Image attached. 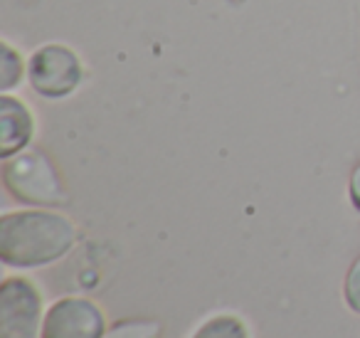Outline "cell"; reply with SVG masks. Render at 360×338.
Segmentation results:
<instances>
[{"mask_svg": "<svg viewBox=\"0 0 360 338\" xmlns=\"http://www.w3.org/2000/svg\"><path fill=\"white\" fill-rule=\"evenodd\" d=\"M27 80V60L8 37L0 40V94H11Z\"/></svg>", "mask_w": 360, "mask_h": 338, "instance_id": "7", "label": "cell"}, {"mask_svg": "<svg viewBox=\"0 0 360 338\" xmlns=\"http://www.w3.org/2000/svg\"><path fill=\"white\" fill-rule=\"evenodd\" d=\"M27 82L42 99H67L84 82V62L65 42H42L27 55Z\"/></svg>", "mask_w": 360, "mask_h": 338, "instance_id": "3", "label": "cell"}, {"mask_svg": "<svg viewBox=\"0 0 360 338\" xmlns=\"http://www.w3.org/2000/svg\"><path fill=\"white\" fill-rule=\"evenodd\" d=\"M343 296H345V303H348L350 311L360 313V254L353 259L348 274H345Z\"/></svg>", "mask_w": 360, "mask_h": 338, "instance_id": "10", "label": "cell"}, {"mask_svg": "<svg viewBox=\"0 0 360 338\" xmlns=\"http://www.w3.org/2000/svg\"><path fill=\"white\" fill-rule=\"evenodd\" d=\"M348 198L353 203V208L360 213V163H355V168L350 170L348 178Z\"/></svg>", "mask_w": 360, "mask_h": 338, "instance_id": "11", "label": "cell"}, {"mask_svg": "<svg viewBox=\"0 0 360 338\" xmlns=\"http://www.w3.org/2000/svg\"><path fill=\"white\" fill-rule=\"evenodd\" d=\"M163 328L158 321H148V318H131V321H121L111 326L101 338H160Z\"/></svg>", "mask_w": 360, "mask_h": 338, "instance_id": "9", "label": "cell"}, {"mask_svg": "<svg viewBox=\"0 0 360 338\" xmlns=\"http://www.w3.org/2000/svg\"><path fill=\"white\" fill-rule=\"evenodd\" d=\"M3 185L18 203L30 208H60L67 203L65 180L40 149H25L3 158Z\"/></svg>", "mask_w": 360, "mask_h": 338, "instance_id": "2", "label": "cell"}, {"mask_svg": "<svg viewBox=\"0 0 360 338\" xmlns=\"http://www.w3.org/2000/svg\"><path fill=\"white\" fill-rule=\"evenodd\" d=\"M77 225L47 208L13 210L0 218V259L13 269H37L62 259L77 244Z\"/></svg>", "mask_w": 360, "mask_h": 338, "instance_id": "1", "label": "cell"}, {"mask_svg": "<svg viewBox=\"0 0 360 338\" xmlns=\"http://www.w3.org/2000/svg\"><path fill=\"white\" fill-rule=\"evenodd\" d=\"M106 318L94 301L82 296H65L55 301L42 321V338H101Z\"/></svg>", "mask_w": 360, "mask_h": 338, "instance_id": "5", "label": "cell"}, {"mask_svg": "<svg viewBox=\"0 0 360 338\" xmlns=\"http://www.w3.org/2000/svg\"><path fill=\"white\" fill-rule=\"evenodd\" d=\"M191 338H247V328L237 316L220 313V316L207 318L202 326H198V331Z\"/></svg>", "mask_w": 360, "mask_h": 338, "instance_id": "8", "label": "cell"}, {"mask_svg": "<svg viewBox=\"0 0 360 338\" xmlns=\"http://www.w3.org/2000/svg\"><path fill=\"white\" fill-rule=\"evenodd\" d=\"M35 136V114L20 96L0 94V158H11L30 149Z\"/></svg>", "mask_w": 360, "mask_h": 338, "instance_id": "6", "label": "cell"}, {"mask_svg": "<svg viewBox=\"0 0 360 338\" xmlns=\"http://www.w3.org/2000/svg\"><path fill=\"white\" fill-rule=\"evenodd\" d=\"M42 294L30 279L8 277L0 287V338H40Z\"/></svg>", "mask_w": 360, "mask_h": 338, "instance_id": "4", "label": "cell"}]
</instances>
